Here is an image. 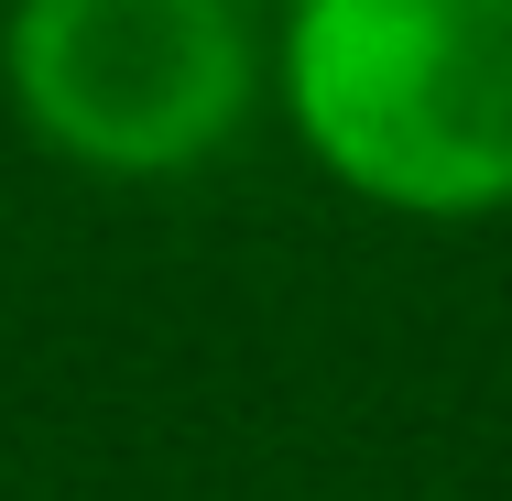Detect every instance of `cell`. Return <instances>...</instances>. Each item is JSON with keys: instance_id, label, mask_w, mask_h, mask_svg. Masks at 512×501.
<instances>
[{"instance_id": "obj_1", "label": "cell", "mask_w": 512, "mask_h": 501, "mask_svg": "<svg viewBox=\"0 0 512 501\" xmlns=\"http://www.w3.org/2000/svg\"><path fill=\"white\" fill-rule=\"evenodd\" d=\"M295 109L316 153L393 207L512 197V0H306Z\"/></svg>"}, {"instance_id": "obj_2", "label": "cell", "mask_w": 512, "mask_h": 501, "mask_svg": "<svg viewBox=\"0 0 512 501\" xmlns=\"http://www.w3.org/2000/svg\"><path fill=\"white\" fill-rule=\"evenodd\" d=\"M240 22L229 0H22L11 88L44 142L109 175L197 164L240 120Z\"/></svg>"}]
</instances>
